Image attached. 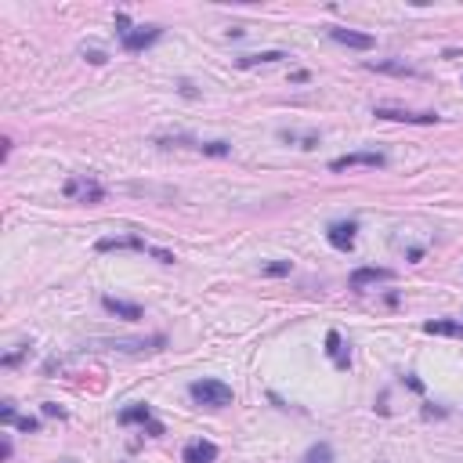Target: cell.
I'll return each instance as SVG.
<instances>
[{
    "label": "cell",
    "instance_id": "cell-19",
    "mask_svg": "<svg viewBox=\"0 0 463 463\" xmlns=\"http://www.w3.org/2000/svg\"><path fill=\"white\" fill-rule=\"evenodd\" d=\"M304 463H333V449L326 446V441H319V446H311V449H308Z\"/></svg>",
    "mask_w": 463,
    "mask_h": 463
},
{
    "label": "cell",
    "instance_id": "cell-26",
    "mask_svg": "<svg viewBox=\"0 0 463 463\" xmlns=\"http://www.w3.org/2000/svg\"><path fill=\"white\" fill-rule=\"evenodd\" d=\"M44 416H58V420H62V416H66V413H62V409H58L55 402H44Z\"/></svg>",
    "mask_w": 463,
    "mask_h": 463
},
{
    "label": "cell",
    "instance_id": "cell-9",
    "mask_svg": "<svg viewBox=\"0 0 463 463\" xmlns=\"http://www.w3.org/2000/svg\"><path fill=\"white\" fill-rule=\"evenodd\" d=\"M394 271L391 268H355L351 271V290H366L373 283H391Z\"/></svg>",
    "mask_w": 463,
    "mask_h": 463
},
{
    "label": "cell",
    "instance_id": "cell-24",
    "mask_svg": "<svg viewBox=\"0 0 463 463\" xmlns=\"http://www.w3.org/2000/svg\"><path fill=\"white\" fill-rule=\"evenodd\" d=\"M83 58H87V62H91V66H101V62H105V55H101V51H94V48H91V51H87V48H83Z\"/></svg>",
    "mask_w": 463,
    "mask_h": 463
},
{
    "label": "cell",
    "instance_id": "cell-25",
    "mask_svg": "<svg viewBox=\"0 0 463 463\" xmlns=\"http://www.w3.org/2000/svg\"><path fill=\"white\" fill-rule=\"evenodd\" d=\"M0 420H4V424H15V420H18V416H15V406H11V402H4V409H0Z\"/></svg>",
    "mask_w": 463,
    "mask_h": 463
},
{
    "label": "cell",
    "instance_id": "cell-18",
    "mask_svg": "<svg viewBox=\"0 0 463 463\" xmlns=\"http://www.w3.org/2000/svg\"><path fill=\"white\" fill-rule=\"evenodd\" d=\"M283 58H290V55L286 51H261V55H243L239 66L243 69H250V66H271V62H283Z\"/></svg>",
    "mask_w": 463,
    "mask_h": 463
},
{
    "label": "cell",
    "instance_id": "cell-10",
    "mask_svg": "<svg viewBox=\"0 0 463 463\" xmlns=\"http://www.w3.org/2000/svg\"><path fill=\"white\" fill-rule=\"evenodd\" d=\"M355 221H336V225H329V232H326V239H329V246L333 250H351L355 246Z\"/></svg>",
    "mask_w": 463,
    "mask_h": 463
},
{
    "label": "cell",
    "instance_id": "cell-15",
    "mask_svg": "<svg viewBox=\"0 0 463 463\" xmlns=\"http://www.w3.org/2000/svg\"><path fill=\"white\" fill-rule=\"evenodd\" d=\"M326 355L336 362V369H348V366H351V359H348L344 348H341V333H336V329L326 333Z\"/></svg>",
    "mask_w": 463,
    "mask_h": 463
},
{
    "label": "cell",
    "instance_id": "cell-12",
    "mask_svg": "<svg viewBox=\"0 0 463 463\" xmlns=\"http://www.w3.org/2000/svg\"><path fill=\"white\" fill-rule=\"evenodd\" d=\"M101 304H105V311H113L116 319H123V322H138V319H141V304H131V301H116V297H105Z\"/></svg>",
    "mask_w": 463,
    "mask_h": 463
},
{
    "label": "cell",
    "instance_id": "cell-1",
    "mask_svg": "<svg viewBox=\"0 0 463 463\" xmlns=\"http://www.w3.org/2000/svg\"><path fill=\"white\" fill-rule=\"evenodd\" d=\"M188 394H192L199 406H206V409L232 406V387L221 384V380H192V384H188Z\"/></svg>",
    "mask_w": 463,
    "mask_h": 463
},
{
    "label": "cell",
    "instance_id": "cell-17",
    "mask_svg": "<svg viewBox=\"0 0 463 463\" xmlns=\"http://www.w3.org/2000/svg\"><path fill=\"white\" fill-rule=\"evenodd\" d=\"M120 424H141V427H149L152 424V409L149 406H127L120 413Z\"/></svg>",
    "mask_w": 463,
    "mask_h": 463
},
{
    "label": "cell",
    "instance_id": "cell-5",
    "mask_svg": "<svg viewBox=\"0 0 463 463\" xmlns=\"http://www.w3.org/2000/svg\"><path fill=\"white\" fill-rule=\"evenodd\" d=\"M376 120H394V123H438L441 116L438 113H409V109H387V105H380V109H373Z\"/></svg>",
    "mask_w": 463,
    "mask_h": 463
},
{
    "label": "cell",
    "instance_id": "cell-8",
    "mask_svg": "<svg viewBox=\"0 0 463 463\" xmlns=\"http://www.w3.org/2000/svg\"><path fill=\"white\" fill-rule=\"evenodd\" d=\"M159 36H163L159 26H138V29H131L127 36H123V48H127V51H145L149 44H156Z\"/></svg>",
    "mask_w": 463,
    "mask_h": 463
},
{
    "label": "cell",
    "instance_id": "cell-16",
    "mask_svg": "<svg viewBox=\"0 0 463 463\" xmlns=\"http://www.w3.org/2000/svg\"><path fill=\"white\" fill-rule=\"evenodd\" d=\"M279 138L286 145H293V149H315V145H319V134L315 131H279Z\"/></svg>",
    "mask_w": 463,
    "mask_h": 463
},
{
    "label": "cell",
    "instance_id": "cell-14",
    "mask_svg": "<svg viewBox=\"0 0 463 463\" xmlns=\"http://www.w3.org/2000/svg\"><path fill=\"white\" fill-rule=\"evenodd\" d=\"M424 333H434V336H460V341H463V322H456V319H434V322H424Z\"/></svg>",
    "mask_w": 463,
    "mask_h": 463
},
{
    "label": "cell",
    "instance_id": "cell-11",
    "mask_svg": "<svg viewBox=\"0 0 463 463\" xmlns=\"http://www.w3.org/2000/svg\"><path fill=\"white\" fill-rule=\"evenodd\" d=\"M210 460H218L214 441H188L185 446V463H210Z\"/></svg>",
    "mask_w": 463,
    "mask_h": 463
},
{
    "label": "cell",
    "instance_id": "cell-20",
    "mask_svg": "<svg viewBox=\"0 0 463 463\" xmlns=\"http://www.w3.org/2000/svg\"><path fill=\"white\" fill-rule=\"evenodd\" d=\"M15 427H18V431H26V434H33V431H40V424H36V420H33V416H18V420H15Z\"/></svg>",
    "mask_w": 463,
    "mask_h": 463
},
{
    "label": "cell",
    "instance_id": "cell-4",
    "mask_svg": "<svg viewBox=\"0 0 463 463\" xmlns=\"http://www.w3.org/2000/svg\"><path fill=\"white\" fill-rule=\"evenodd\" d=\"M387 156L384 152H348V156H336L329 163V171H348V166H384Z\"/></svg>",
    "mask_w": 463,
    "mask_h": 463
},
{
    "label": "cell",
    "instance_id": "cell-13",
    "mask_svg": "<svg viewBox=\"0 0 463 463\" xmlns=\"http://www.w3.org/2000/svg\"><path fill=\"white\" fill-rule=\"evenodd\" d=\"M366 69H373V73H391V76H420V69H413V66H406V62H391V58H376V62H366Z\"/></svg>",
    "mask_w": 463,
    "mask_h": 463
},
{
    "label": "cell",
    "instance_id": "cell-6",
    "mask_svg": "<svg viewBox=\"0 0 463 463\" xmlns=\"http://www.w3.org/2000/svg\"><path fill=\"white\" fill-rule=\"evenodd\" d=\"M109 344L116 351H159L166 344V336H138V341H131V336H120V341H101Z\"/></svg>",
    "mask_w": 463,
    "mask_h": 463
},
{
    "label": "cell",
    "instance_id": "cell-21",
    "mask_svg": "<svg viewBox=\"0 0 463 463\" xmlns=\"http://www.w3.org/2000/svg\"><path fill=\"white\" fill-rule=\"evenodd\" d=\"M116 29H120V36H127V33H131V18L123 15V11L116 15Z\"/></svg>",
    "mask_w": 463,
    "mask_h": 463
},
{
    "label": "cell",
    "instance_id": "cell-23",
    "mask_svg": "<svg viewBox=\"0 0 463 463\" xmlns=\"http://www.w3.org/2000/svg\"><path fill=\"white\" fill-rule=\"evenodd\" d=\"M149 254H152L156 261H163V264H174V254H166V250H159V246H152Z\"/></svg>",
    "mask_w": 463,
    "mask_h": 463
},
{
    "label": "cell",
    "instance_id": "cell-22",
    "mask_svg": "<svg viewBox=\"0 0 463 463\" xmlns=\"http://www.w3.org/2000/svg\"><path fill=\"white\" fill-rule=\"evenodd\" d=\"M286 271H290V264L279 261V264H268V268H264V276H286Z\"/></svg>",
    "mask_w": 463,
    "mask_h": 463
},
{
    "label": "cell",
    "instance_id": "cell-3",
    "mask_svg": "<svg viewBox=\"0 0 463 463\" xmlns=\"http://www.w3.org/2000/svg\"><path fill=\"white\" fill-rule=\"evenodd\" d=\"M329 40H336L341 48H351V51H369L376 40L369 33H359V29H344V26H333L329 29Z\"/></svg>",
    "mask_w": 463,
    "mask_h": 463
},
{
    "label": "cell",
    "instance_id": "cell-2",
    "mask_svg": "<svg viewBox=\"0 0 463 463\" xmlns=\"http://www.w3.org/2000/svg\"><path fill=\"white\" fill-rule=\"evenodd\" d=\"M62 192H66L69 199H80V203H101L105 199V188L98 181H91V178H69Z\"/></svg>",
    "mask_w": 463,
    "mask_h": 463
},
{
    "label": "cell",
    "instance_id": "cell-7",
    "mask_svg": "<svg viewBox=\"0 0 463 463\" xmlns=\"http://www.w3.org/2000/svg\"><path fill=\"white\" fill-rule=\"evenodd\" d=\"M113 250H134V254H149V243L138 236H116V239H98V254H113Z\"/></svg>",
    "mask_w": 463,
    "mask_h": 463
},
{
    "label": "cell",
    "instance_id": "cell-27",
    "mask_svg": "<svg viewBox=\"0 0 463 463\" xmlns=\"http://www.w3.org/2000/svg\"><path fill=\"white\" fill-rule=\"evenodd\" d=\"M145 431H149L152 438H159V434H163V424H159V420H152V424H149V427H145Z\"/></svg>",
    "mask_w": 463,
    "mask_h": 463
}]
</instances>
